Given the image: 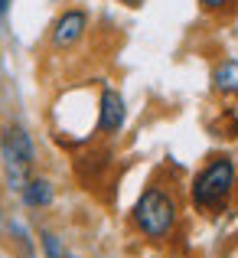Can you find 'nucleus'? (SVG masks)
I'll return each mask as SVG.
<instances>
[{
  "label": "nucleus",
  "mask_w": 238,
  "mask_h": 258,
  "mask_svg": "<svg viewBox=\"0 0 238 258\" xmlns=\"http://www.w3.org/2000/svg\"><path fill=\"white\" fill-rule=\"evenodd\" d=\"M134 226L147 239H167L170 229L176 226V200L163 186H147L140 200L134 203Z\"/></svg>",
  "instance_id": "nucleus-1"
},
{
  "label": "nucleus",
  "mask_w": 238,
  "mask_h": 258,
  "mask_svg": "<svg viewBox=\"0 0 238 258\" xmlns=\"http://www.w3.org/2000/svg\"><path fill=\"white\" fill-rule=\"evenodd\" d=\"M232 186H235V160L232 157H215L193 180V203L199 209H219L228 200Z\"/></svg>",
  "instance_id": "nucleus-2"
},
{
  "label": "nucleus",
  "mask_w": 238,
  "mask_h": 258,
  "mask_svg": "<svg viewBox=\"0 0 238 258\" xmlns=\"http://www.w3.org/2000/svg\"><path fill=\"white\" fill-rule=\"evenodd\" d=\"M0 151H4V164H7V170H10L13 180H20V176L33 167V160H36L33 138L17 124L4 127V134H0Z\"/></svg>",
  "instance_id": "nucleus-3"
},
{
  "label": "nucleus",
  "mask_w": 238,
  "mask_h": 258,
  "mask_svg": "<svg viewBox=\"0 0 238 258\" xmlns=\"http://www.w3.org/2000/svg\"><path fill=\"white\" fill-rule=\"evenodd\" d=\"M85 30H88L85 10H65L56 20V26H52V46L56 49H69V46H75L85 36Z\"/></svg>",
  "instance_id": "nucleus-4"
},
{
  "label": "nucleus",
  "mask_w": 238,
  "mask_h": 258,
  "mask_svg": "<svg viewBox=\"0 0 238 258\" xmlns=\"http://www.w3.org/2000/svg\"><path fill=\"white\" fill-rule=\"evenodd\" d=\"M124 98H121L114 88H105L98 101V131L105 134H118L124 127Z\"/></svg>",
  "instance_id": "nucleus-5"
},
{
  "label": "nucleus",
  "mask_w": 238,
  "mask_h": 258,
  "mask_svg": "<svg viewBox=\"0 0 238 258\" xmlns=\"http://www.w3.org/2000/svg\"><path fill=\"white\" fill-rule=\"evenodd\" d=\"M23 203L26 206H49L52 203V183L49 180H30L23 186Z\"/></svg>",
  "instance_id": "nucleus-6"
},
{
  "label": "nucleus",
  "mask_w": 238,
  "mask_h": 258,
  "mask_svg": "<svg viewBox=\"0 0 238 258\" xmlns=\"http://www.w3.org/2000/svg\"><path fill=\"white\" fill-rule=\"evenodd\" d=\"M215 88L219 92H238V59H228L215 69Z\"/></svg>",
  "instance_id": "nucleus-7"
},
{
  "label": "nucleus",
  "mask_w": 238,
  "mask_h": 258,
  "mask_svg": "<svg viewBox=\"0 0 238 258\" xmlns=\"http://www.w3.org/2000/svg\"><path fill=\"white\" fill-rule=\"evenodd\" d=\"M199 4H202V10H222V7L235 4V0H199Z\"/></svg>",
  "instance_id": "nucleus-8"
},
{
  "label": "nucleus",
  "mask_w": 238,
  "mask_h": 258,
  "mask_svg": "<svg viewBox=\"0 0 238 258\" xmlns=\"http://www.w3.org/2000/svg\"><path fill=\"white\" fill-rule=\"evenodd\" d=\"M7 13H10V0H0V20H4Z\"/></svg>",
  "instance_id": "nucleus-9"
},
{
  "label": "nucleus",
  "mask_w": 238,
  "mask_h": 258,
  "mask_svg": "<svg viewBox=\"0 0 238 258\" xmlns=\"http://www.w3.org/2000/svg\"><path fill=\"white\" fill-rule=\"evenodd\" d=\"M121 4H124V7H140L144 0H121Z\"/></svg>",
  "instance_id": "nucleus-10"
}]
</instances>
